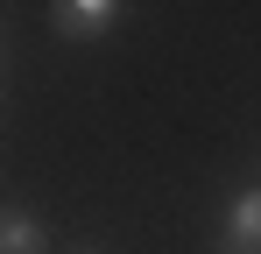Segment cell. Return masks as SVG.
<instances>
[{
	"mask_svg": "<svg viewBox=\"0 0 261 254\" xmlns=\"http://www.w3.org/2000/svg\"><path fill=\"white\" fill-rule=\"evenodd\" d=\"M49 233L36 212H0V254H43Z\"/></svg>",
	"mask_w": 261,
	"mask_h": 254,
	"instance_id": "3957f363",
	"label": "cell"
},
{
	"mask_svg": "<svg viewBox=\"0 0 261 254\" xmlns=\"http://www.w3.org/2000/svg\"><path fill=\"white\" fill-rule=\"evenodd\" d=\"M254 184H261V176H254Z\"/></svg>",
	"mask_w": 261,
	"mask_h": 254,
	"instance_id": "5b68a950",
	"label": "cell"
},
{
	"mask_svg": "<svg viewBox=\"0 0 261 254\" xmlns=\"http://www.w3.org/2000/svg\"><path fill=\"white\" fill-rule=\"evenodd\" d=\"M78 254H99V247H78Z\"/></svg>",
	"mask_w": 261,
	"mask_h": 254,
	"instance_id": "277c9868",
	"label": "cell"
},
{
	"mask_svg": "<svg viewBox=\"0 0 261 254\" xmlns=\"http://www.w3.org/2000/svg\"><path fill=\"white\" fill-rule=\"evenodd\" d=\"M219 254H261V184L226 198V212H219Z\"/></svg>",
	"mask_w": 261,
	"mask_h": 254,
	"instance_id": "7a4b0ae2",
	"label": "cell"
},
{
	"mask_svg": "<svg viewBox=\"0 0 261 254\" xmlns=\"http://www.w3.org/2000/svg\"><path fill=\"white\" fill-rule=\"evenodd\" d=\"M120 21H127L120 0H57V7H49V29L64 42H99V36H113Z\"/></svg>",
	"mask_w": 261,
	"mask_h": 254,
	"instance_id": "6da1fadb",
	"label": "cell"
}]
</instances>
